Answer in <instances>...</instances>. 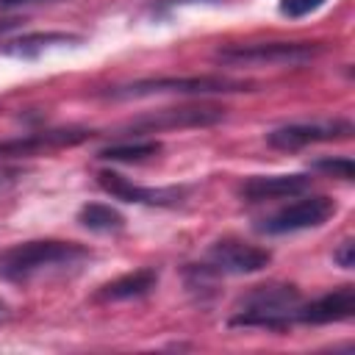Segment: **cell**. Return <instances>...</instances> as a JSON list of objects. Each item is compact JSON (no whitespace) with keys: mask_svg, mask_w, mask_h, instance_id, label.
I'll use <instances>...</instances> for the list:
<instances>
[{"mask_svg":"<svg viewBox=\"0 0 355 355\" xmlns=\"http://www.w3.org/2000/svg\"><path fill=\"white\" fill-rule=\"evenodd\" d=\"M225 119V108L216 105H183V108H161L144 114L128 125L130 133H161V130H180V128H208Z\"/></svg>","mask_w":355,"mask_h":355,"instance_id":"obj_8","label":"cell"},{"mask_svg":"<svg viewBox=\"0 0 355 355\" xmlns=\"http://www.w3.org/2000/svg\"><path fill=\"white\" fill-rule=\"evenodd\" d=\"M352 122L349 119H319V122H291L283 128H275L266 133V144L275 150H302L308 144H322V141H347L352 136Z\"/></svg>","mask_w":355,"mask_h":355,"instance_id":"obj_7","label":"cell"},{"mask_svg":"<svg viewBox=\"0 0 355 355\" xmlns=\"http://www.w3.org/2000/svg\"><path fill=\"white\" fill-rule=\"evenodd\" d=\"M97 186L122 200V202H136V205H158V208H169V205H178L183 197H186V189H144V186H136L133 180H128L125 175L119 172H111V169H103L97 172Z\"/></svg>","mask_w":355,"mask_h":355,"instance_id":"obj_10","label":"cell"},{"mask_svg":"<svg viewBox=\"0 0 355 355\" xmlns=\"http://www.w3.org/2000/svg\"><path fill=\"white\" fill-rule=\"evenodd\" d=\"M19 175H22L19 169H0V189H6L8 183H14Z\"/></svg>","mask_w":355,"mask_h":355,"instance_id":"obj_21","label":"cell"},{"mask_svg":"<svg viewBox=\"0 0 355 355\" xmlns=\"http://www.w3.org/2000/svg\"><path fill=\"white\" fill-rule=\"evenodd\" d=\"M78 222L92 230V233H105V236H116L125 230V216L105 205V202H86L80 211H78Z\"/></svg>","mask_w":355,"mask_h":355,"instance_id":"obj_15","label":"cell"},{"mask_svg":"<svg viewBox=\"0 0 355 355\" xmlns=\"http://www.w3.org/2000/svg\"><path fill=\"white\" fill-rule=\"evenodd\" d=\"M36 3H50V0H0V8H22V6H36Z\"/></svg>","mask_w":355,"mask_h":355,"instance_id":"obj_20","label":"cell"},{"mask_svg":"<svg viewBox=\"0 0 355 355\" xmlns=\"http://www.w3.org/2000/svg\"><path fill=\"white\" fill-rule=\"evenodd\" d=\"M336 211H338L336 200H330L324 194H311V197H302V200H297L291 205H283L272 216L261 219L255 225V230L258 233H266V236L300 233V230H311V227L324 225Z\"/></svg>","mask_w":355,"mask_h":355,"instance_id":"obj_5","label":"cell"},{"mask_svg":"<svg viewBox=\"0 0 355 355\" xmlns=\"http://www.w3.org/2000/svg\"><path fill=\"white\" fill-rule=\"evenodd\" d=\"M89 258H92V250L78 241L33 239L0 252V280L28 283L47 272H64V269L80 266Z\"/></svg>","mask_w":355,"mask_h":355,"instance_id":"obj_1","label":"cell"},{"mask_svg":"<svg viewBox=\"0 0 355 355\" xmlns=\"http://www.w3.org/2000/svg\"><path fill=\"white\" fill-rule=\"evenodd\" d=\"M161 153V141L158 139H136V141H116L108 144L103 150H97L100 161H122V164H139L147 161L153 155Z\"/></svg>","mask_w":355,"mask_h":355,"instance_id":"obj_16","label":"cell"},{"mask_svg":"<svg viewBox=\"0 0 355 355\" xmlns=\"http://www.w3.org/2000/svg\"><path fill=\"white\" fill-rule=\"evenodd\" d=\"M94 136V130L86 128H53V130H33L25 136H14V139H3L0 141V158H25V155H36V153H50V150H61V147H75L83 144Z\"/></svg>","mask_w":355,"mask_h":355,"instance_id":"obj_9","label":"cell"},{"mask_svg":"<svg viewBox=\"0 0 355 355\" xmlns=\"http://www.w3.org/2000/svg\"><path fill=\"white\" fill-rule=\"evenodd\" d=\"M272 263V252L266 247L241 241V239H219L208 247L202 266L216 277L222 275H255Z\"/></svg>","mask_w":355,"mask_h":355,"instance_id":"obj_6","label":"cell"},{"mask_svg":"<svg viewBox=\"0 0 355 355\" xmlns=\"http://www.w3.org/2000/svg\"><path fill=\"white\" fill-rule=\"evenodd\" d=\"M83 42L80 36L75 33H61V31H47V33H25L19 39H11L3 44V53L6 55H14V58H36L39 53H44L47 47H55V44H78Z\"/></svg>","mask_w":355,"mask_h":355,"instance_id":"obj_14","label":"cell"},{"mask_svg":"<svg viewBox=\"0 0 355 355\" xmlns=\"http://www.w3.org/2000/svg\"><path fill=\"white\" fill-rule=\"evenodd\" d=\"M236 92H252V83L233 80L222 75H183V78H141L133 83L108 86L100 92L105 100H133V97H153V94H236Z\"/></svg>","mask_w":355,"mask_h":355,"instance_id":"obj_3","label":"cell"},{"mask_svg":"<svg viewBox=\"0 0 355 355\" xmlns=\"http://www.w3.org/2000/svg\"><path fill=\"white\" fill-rule=\"evenodd\" d=\"M333 261H336L341 269H352V266H355V241H352V239H344V241L333 250Z\"/></svg>","mask_w":355,"mask_h":355,"instance_id":"obj_19","label":"cell"},{"mask_svg":"<svg viewBox=\"0 0 355 355\" xmlns=\"http://www.w3.org/2000/svg\"><path fill=\"white\" fill-rule=\"evenodd\" d=\"M155 286H158V272L150 269V266H144V269H136V272H130V275H122V277H116V280L100 286L97 294H94V300H100V302L141 300V297H147Z\"/></svg>","mask_w":355,"mask_h":355,"instance_id":"obj_13","label":"cell"},{"mask_svg":"<svg viewBox=\"0 0 355 355\" xmlns=\"http://www.w3.org/2000/svg\"><path fill=\"white\" fill-rule=\"evenodd\" d=\"M324 50L322 42H252L219 47L214 58L227 67H297L319 58Z\"/></svg>","mask_w":355,"mask_h":355,"instance_id":"obj_4","label":"cell"},{"mask_svg":"<svg viewBox=\"0 0 355 355\" xmlns=\"http://www.w3.org/2000/svg\"><path fill=\"white\" fill-rule=\"evenodd\" d=\"M17 25H19L17 19H6V22H0V36H3L6 31H11V28H17Z\"/></svg>","mask_w":355,"mask_h":355,"instance_id":"obj_22","label":"cell"},{"mask_svg":"<svg viewBox=\"0 0 355 355\" xmlns=\"http://www.w3.org/2000/svg\"><path fill=\"white\" fill-rule=\"evenodd\" d=\"M311 175H255L239 186V197L244 202H269V200H283V197H297L311 189Z\"/></svg>","mask_w":355,"mask_h":355,"instance_id":"obj_12","label":"cell"},{"mask_svg":"<svg viewBox=\"0 0 355 355\" xmlns=\"http://www.w3.org/2000/svg\"><path fill=\"white\" fill-rule=\"evenodd\" d=\"M302 302L297 286L269 283L247 291L230 316V327H258V330H286L294 324V311Z\"/></svg>","mask_w":355,"mask_h":355,"instance_id":"obj_2","label":"cell"},{"mask_svg":"<svg viewBox=\"0 0 355 355\" xmlns=\"http://www.w3.org/2000/svg\"><path fill=\"white\" fill-rule=\"evenodd\" d=\"M352 316H355V288L341 286L311 302H300L294 311V324H333V322H349Z\"/></svg>","mask_w":355,"mask_h":355,"instance_id":"obj_11","label":"cell"},{"mask_svg":"<svg viewBox=\"0 0 355 355\" xmlns=\"http://www.w3.org/2000/svg\"><path fill=\"white\" fill-rule=\"evenodd\" d=\"M322 6H324V0H280V14L288 19H300Z\"/></svg>","mask_w":355,"mask_h":355,"instance_id":"obj_18","label":"cell"},{"mask_svg":"<svg viewBox=\"0 0 355 355\" xmlns=\"http://www.w3.org/2000/svg\"><path fill=\"white\" fill-rule=\"evenodd\" d=\"M311 166H313L316 172L341 178V180H352V178H355V164H352L349 155H327V158H316Z\"/></svg>","mask_w":355,"mask_h":355,"instance_id":"obj_17","label":"cell"},{"mask_svg":"<svg viewBox=\"0 0 355 355\" xmlns=\"http://www.w3.org/2000/svg\"><path fill=\"white\" fill-rule=\"evenodd\" d=\"M6 319H8V305L0 300V322H6Z\"/></svg>","mask_w":355,"mask_h":355,"instance_id":"obj_23","label":"cell"}]
</instances>
